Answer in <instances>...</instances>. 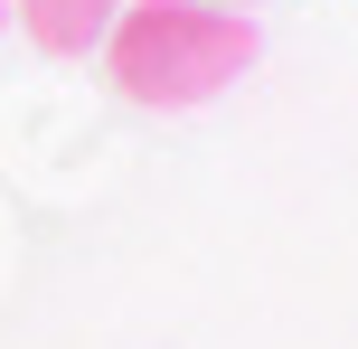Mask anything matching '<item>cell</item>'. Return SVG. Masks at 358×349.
I'll use <instances>...</instances> for the list:
<instances>
[{"instance_id": "cell-1", "label": "cell", "mask_w": 358, "mask_h": 349, "mask_svg": "<svg viewBox=\"0 0 358 349\" xmlns=\"http://www.w3.org/2000/svg\"><path fill=\"white\" fill-rule=\"evenodd\" d=\"M255 66V19L245 10H208V0H123L104 29V76L123 104L151 113H189L208 94H227Z\"/></svg>"}, {"instance_id": "cell-2", "label": "cell", "mask_w": 358, "mask_h": 349, "mask_svg": "<svg viewBox=\"0 0 358 349\" xmlns=\"http://www.w3.org/2000/svg\"><path fill=\"white\" fill-rule=\"evenodd\" d=\"M10 10H19V29L48 57H85V48H104V29H113L123 0H10Z\"/></svg>"}, {"instance_id": "cell-3", "label": "cell", "mask_w": 358, "mask_h": 349, "mask_svg": "<svg viewBox=\"0 0 358 349\" xmlns=\"http://www.w3.org/2000/svg\"><path fill=\"white\" fill-rule=\"evenodd\" d=\"M208 10H255V0H208Z\"/></svg>"}, {"instance_id": "cell-4", "label": "cell", "mask_w": 358, "mask_h": 349, "mask_svg": "<svg viewBox=\"0 0 358 349\" xmlns=\"http://www.w3.org/2000/svg\"><path fill=\"white\" fill-rule=\"evenodd\" d=\"M0 29H10V0H0Z\"/></svg>"}]
</instances>
